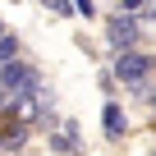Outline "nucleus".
I'll return each mask as SVG.
<instances>
[{
	"instance_id": "obj_1",
	"label": "nucleus",
	"mask_w": 156,
	"mask_h": 156,
	"mask_svg": "<svg viewBox=\"0 0 156 156\" xmlns=\"http://www.w3.org/2000/svg\"><path fill=\"white\" fill-rule=\"evenodd\" d=\"M32 87H41V73L37 69H28V64H0V106H14L23 92H32Z\"/></svg>"
},
{
	"instance_id": "obj_6",
	"label": "nucleus",
	"mask_w": 156,
	"mask_h": 156,
	"mask_svg": "<svg viewBox=\"0 0 156 156\" xmlns=\"http://www.w3.org/2000/svg\"><path fill=\"white\" fill-rule=\"evenodd\" d=\"M14 55H19V37L14 32H0V64H9Z\"/></svg>"
},
{
	"instance_id": "obj_8",
	"label": "nucleus",
	"mask_w": 156,
	"mask_h": 156,
	"mask_svg": "<svg viewBox=\"0 0 156 156\" xmlns=\"http://www.w3.org/2000/svg\"><path fill=\"white\" fill-rule=\"evenodd\" d=\"M73 9H78V14H87V19L97 14V5H92V0H73Z\"/></svg>"
},
{
	"instance_id": "obj_3",
	"label": "nucleus",
	"mask_w": 156,
	"mask_h": 156,
	"mask_svg": "<svg viewBox=\"0 0 156 156\" xmlns=\"http://www.w3.org/2000/svg\"><path fill=\"white\" fill-rule=\"evenodd\" d=\"M51 151L78 156V124H73V119H55V124H51Z\"/></svg>"
},
{
	"instance_id": "obj_11",
	"label": "nucleus",
	"mask_w": 156,
	"mask_h": 156,
	"mask_svg": "<svg viewBox=\"0 0 156 156\" xmlns=\"http://www.w3.org/2000/svg\"><path fill=\"white\" fill-rule=\"evenodd\" d=\"M0 32H5V28H0Z\"/></svg>"
},
{
	"instance_id": "obj_2",
	"label": "nucleus",
	"mask_w": 156,
	"mask_h": 156,
	"mask_svg": "<svg viewBox=\"0 0 156 156\" xmlns=\"http://www.w3.org/2000/svg\"><path fill=\"white\" fill-rule=\"evenodd\" d=\"M156 73V55H142V51H119L115 60V78L119 83H142V78Z\"/></svg>"
},
{
	"instance_id": "obj_9",
	"label": "nucleus",
	"mask_w": 156,
	"mask_h": 156,
	"mask_svg": "<svg viewBox=\"0 0 156 156\" xmlns=\"http://www.w3.org/2000/svg\"><path fill=\"white\" fill-rule=\"evenodd\" d=\"M142 9V0H124V14H138Z\"/></svg>"
},
{
	"instance_id": "obj_7",
	"label": "nucleus",
	"mask_w": 156,
	"mask_h": 156,
	"mask_svg": "<svg viewBox=\"0 0 156 156\" xmlns=\"http://www.w3.org/2000/svg\"><path fill=\"white\" fill-rule=\"evenodd\" d=\"M46 9H51V14H73V9H69V0H46Z\"/></svg>"
},
{
	"instance_id": "obj_10",
	"label": "nucleus",
	"mask_w": 156,
	"mask_h": 156,
	"mask_svg": "<svg viewBox=\"0 0 156 156\" xmlns=\"http://www.w3.org/2000/svg\"><path fill=\"white\" fill-rule=\"evenodd\" d=\"M151 106H156V92H151Z\"/></svg>"
},
{
	"instance_id": "obj_4",
	"label": "nucleus",
	"mask_w": 156,
	"mask_h": 156,
	"mask_svg": "<svg viewBox=\"0 0 156 156\" xmlns=\"http://www.w3.org/2000/svg\"><path fill=\"white\" fill-rule=\"evenodd\" d=\"M138 23H133V14H115L110 19V41L119 46V51H129V46H138Z\"/></svg>"
},
{
	"instance_id": "obj_5",
	"label": "nucleus",
	"mask_w": 156,
	"mask_h": 156,
	"mask_svg": "<svg viewBox=\"0 0 156 156\" xmlns=\"http://www.w3.org/2000/svg\"><path fill=\"white\" fill-rule=\"evenodd\" d=\"M106 133H110V138H119V133H124V115H119V106H115V101L106 106Z\"/></svg>"
}]
</instances>
